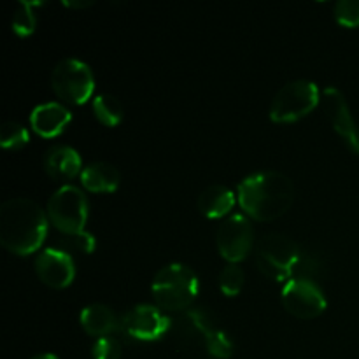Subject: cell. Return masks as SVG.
<instances>
[{
  "instance_id": "6da1fadb",
  "label": "cell",
  "mask_w": 359,
  "mask_h": 359,
  "mask_svg": "<svg viewBox=\"0 0 359 359\" xmlns=\"http://www.w3.org/2000/svg\"><path fill=\"white\" fill-rule=\"evenodd\" d=\"M48 235V216L30 198H11L0 207V242L7 251L27 256L37 251Z\"/></svg>"
},
{
  "instance_id": "7a4b0ae2",
  "label": "cell",
  "mask_w": 359,
  "mask_h": 359,
  "mask_svg": "<svg viewBox=\"0 0 359 359\" xmlns=\"http://www.w3.org/2000/svg\"><path fill=\"white\" fill-rule=\"evenodd\" d=\"M237 195L241 207L252 219L273 221L293 205L294 186L280 172H256L238 184Z\"/></svg>"
},
{
  "instance_id": "3957f363",
  "label": "cell",
  "mask_w": 359,
  "mask_h": 359,
  "mask_svg": "<svg viewBox=\"0 0 359 359\" xmlns=\"http://www.w3.org/2000/svg\"><path fill=\"white\" fill-rule=\"evenodd\" d=\"M151 291L156 305L163 311H184L198 294V277L189 266L170 263L158 270Z\"/></svg>"
},
{
  "instance_id": "277c9868",
  "label": "cell",
  "mask_w": 359,
  "mask_h": 359,
  "mask_svg": "<svg viewBox=\"0 0 359 359\" xmlns=\"http://www.w3.org/2000/svg\"><path fill=\"white\" fill-rule=\"evenodd\" d=\"M300 245L286 235L269 233L262 238L256 252V265L259 272L276 283L293 279L294 266L300 262Z\"/></svg>"
},
{
  "instance_id": "5b68a950",
  "label": "cell",
  "mask_w": 359,
  "mask_h": 359,
  "mask_svg": "<svg viewBox=\"0 0 359 359\" xmlns=\"http://www.w3.org/2000/svg\"><path fill=\"white\" fill-rule=\"evenodd\" d=\"M319 104L318 84L297 79L284 84L270 105V118L276 123H293L307 116Z\"/></svg>"
},
{
  "instance_id": "8992f818",
  "label": "cell",
  "mask_w": 359,
  "mask_h": 359,
  "mask_svg": "<svg viewBox=\"0 0 359 359\" xmlns=\"http://www.w3.org/2000/svg\"><path fill=\"white\" fill-rule=\"evenodd\" d=\"M48 217L63 235L83 231L88 219V200L84 193L77 186L63 184L49 198Z\"/></svg>"
},
{
  "instance_id": "52a82bcc",
  "label": "cell",
  "mask_w": 359,
  "mask_h": 359,
  "mask_svg": "<svg viewBox=\"0 0 359 359\" xmlns=\"http://www.w3.org/2000/svg\"><path fill=\"white\" fill-rule=\"evenodd\" d=\"M51 86L62 100L69 104H84L95 90L90 65L77 58H65L56 63L51 74Z\"/></svg>"
},
{
  "instance_id": "ba28073f",
  "label": "cell",
  "mask_w": 359,
  "mask_h": 359,
  "mask_svg": "<svg viewBox=\"0 0 359 359\" xmlns=\"http://www.w3.org/2000/svg\"><path fill=\"white\" fill-rule=\"evenodd\" d=\"M280 298L286 311L294 318L314 319L326 311L325 293L311 279H290L284 284Z\"/></svg>"
},
{
  "instance_id": "9c48e42d",
  "label": "cell",
  "mask_w": 359,
  "mask_h": 359,
  "mask_svg": "<svg viewBox=\"0 0 359 359\" xmlns=\"http://www.w3.org/2000/svg\"><path fill=\"white\" fill-rule=\"evenodd\" d=\"M170 326V319L154 305H135L119 321V332L135 340H158Z\"/></svg>"
},
{
  "instance_id": "30bf717a",
  "label": "cell",
  "mask_w": 359,
  "mask_h": 359,
  "mask_svg": "<svg viewBox=\"0 0 359 359\" xmlns=\"http://www.w3.org/2000/svg\"><path fill=\"white\" fill-rule=\"evenodd\" d=\"M219 255L226 262L238 263L251 252L255 242V231L248 217L235 214L221 223L216 235Z\"/></svg>"
},
{
  "instance_id": "8fae6325",
  "label": "cell",
  "mask_w": 359,
  "mask_h": 359,
  "mask_svg": "<svg viewBox=\"0 0 359 359\" xmlns=\"http://www.w3.org/2000/svg\"><path fill=\"white\" fill-rule=\"evenodd\" d=\"M323 102H325L326 116L332 121L333 130L346 140V144L354 153L359 154V126L351 114L342 91L332 86L326 88L323 93Z\"/></svg>"
},
{
  "instance_id": "7c38bea8",
  "label": "cell",
  "mask_w": 359,
  "mask_h": 359,
  "mask_svg": "<svg viewBox=\"0 0 359 359\" xmlns=\"http://www.w3.org/2000/svg\"><path fill=\"white\" fill-rule=\"evenodd\" d=\"M35 272L46 286L62 290L72 284L76 277V266L69 252L60 249H46L35 259Z\"/></svg>"
},
{
  "instance_id": "4fadbf2b",
  "label": "cell",
  "mask_w": 359,
  "mask_h": 359,
  "mask_svg": "<svg viewBox=\"0 0 359 359\" xmlns=\"http://www.w3.org/2000/svg\"><path fill=\"white\" fill-rule=\"evenodd\" d=\"M188 318L191 319L195 328L203 335L205 347L210 356L217 359H228L233 354V344H231L230 337L223 332L219 321H217L212 312L205 311L203 307L189 309Z\"/></svg>"
},
{
  "instance_id": "5bb4252c",
  "label": "cell",
  "mask_w": 359,
  "mask_h": 359,
  "mask_svg": "<svg viewBox=\"0 0 359 359\" xmlns=\"http://www.w3.org/2000/svg\"><path fill=\"white\" fill-rule=\"evenodd\" d=\"M72 114L65 105L58 104V102H46V104L37 105L30 114V125L35 133L41 137H51L60 135L69 125Z\"/></svg>"
},
{
  "instance_id": "9a60e30c",
  "label": "cell",
  "mask_w": 359,
  "mask_h": 359,
  "mask_svg": "<svg viewBox=\"0 0 359 359\" xmlns=\"http://www.w3.org/2000/svg\"><path fill=\"white\" fill-rule=\"evenodd\" d=\"M44 170L55 181H70L81 172V156L70 146H53L44 154Z\"/></svg>"
},
{
  "instance_id": "2e32d148",
  "label": "cell",
  "mask_w": 359,
  "mask_h": 359,
  "mask_svg": "<svg viewBox=\"0 0 359 359\" xmlns=\"http://www.w3.org/2000/svg\"><path fill=\"white\" fill-rule=\"evenodd\" d=\"M81 326L91 337H109L119 330V321L111 307L104 304H91L83 309L79 316Z\"/></svg>"
},
{
  "instance_id": "e0dca14e",
  "label": "cell",
  "mask_w": 359,
  "mask_h": 359,
  "mask_svg": "<svg viewBox=\"0 0 359 359\" xmlns=\"http://www.w3.org/2000/svg\"><path fill=\"white\" fill-rule=\"evenodd\" d=\"M121 175L114 165L107 161H95L86 165L81 172V182L88 191L93 193H112L118 189Z\"/></svg>"
},
{
  "instance_id": "ac0fdd59",
  "label": "cell",
  "mask_w": 359,
  "mask_h": 359,
  "mask_svg": "<svg viewBox=\"0 0 359 359\" xmlns=\"http://www.w3.org/2000/svg\"><path fill=\"white\" fill-rule=\"evenodd\" d=\"M198 210L209 219L224 217L235 205V193L223 184H210L200 193Z\"/></svg>"
},
{
  "instance_id": "d6986e66",
  "label": "cell",
  "mask_w": 359,
  "mask_h": 359,
  "mask_svg": "<svg viewBox=\"0 0 359 359\" xmlns=\"http://www.w3.org/2000/svg\"><path fill=\"white\" fill-rule=\"evenodd\" d=\"M93 112L98 121L105 126H116L123 119V105L116 97L100 93L93 98Z\"/></svg>"
},
{
  "instance_id": "ffe728a7",
  "label": "cell",
  "mask_w": 359,
  "mask_h": 359,
  "mask_svg": "<svg viewBox=\"0 0 359 359\" xmlns=\"http://www.w3.org/2000/svg\"><path fill=\"white\" fill-rule=\"evenodd\" d=\"M244 270L237 263H228L219 272V290L226 297H237L244 286Z\"/></svg>"
},
{
  "instance_id": "44dd1931",
  "label": "cell",
  "mask_w": 359,
  "mask_h": 359,
  "mask_svg": "<svg viewBox=\"0 0 359 359\" xmlns=\"http://www.w3.org/2000/svg\"><path fill=\"white\" fill-rule=\"evenodd\" d=\"M28 140H30V133L20 123L7 121L0 128V144L6 149H20V147L27 146Z\"/></svg>"
},
{
  "instance_id": "7402d4cb",
  "label": "cell",
  "mask_w": 359,
  "mask_h": 359,
  "mask_svg": "<svg viewBox=\"0 0 359 359\" xmlns=\"http://www.w3.org/2000/svg\"><path fill=\"white\" fill-rule=\"evenodd\" d=\"M32 6H34L32 2L21 0L13 16V30L20 37H27V35H30L35 30V16L34 11H32Z\"/></svg>"
},
{
  "instance_id": "603a6c76",
  "label": "cell",
  "mask_w": 359,
  "mask_h": 359,
  "mask_svg": "<svg viewBox=\"0 0 359 359\" xmlns=\"http://www.w3.org/2000/svg\"><path fill=\"white\" fill-rule=\"evenodd\" d=\"M123 353V346L114 335L102 337L97 342L93 344V349H91V354H93V359H119Z\"/></svg>"
},
{
  "instance_id": "cb8c5ba5",
  "label": "cell",
  "mask_w": 359,
  "mask_h": 359,
  "mask_svg": "<svg viewBox=\"0 0 359 359\" xmlns=\"http://www.w3.org/2000/svg\"><path fill=\"white\" fill-rule=\"evenodd\" d=\"M335 18L344 27H358L359 25V0H340L335 6Z\"/></svg>"
},
{
  "instance_id": "d4e9b609",
  "label": "cell",
  "mask_w": 359,
  "mask_h": 359,
  "mask_svg": "<svg viewBox=\"0 0 359 359\" xmlns=\"http://www.w3.org/2000/svg\"><path fill=\"white\" fill-rule=\"evenodd\" d=\"M63 242L70 245L72 249H77L81 252H93L95 251V237L88 231H77V233H65L63 235Z\"/></svg>"
},
{
  "instance_id": "484cf974",
  "label": "cell",
  "mask_w": 359,
  "mask_h": 359,
  "mask_svg": "<svg viewBox=\"0 0 359 359\" xmlns=\"http://www.w3.org/2000/svg\"><path fill=\"white\" fill-rule=\"evenodd\" d=\"M63 6L70 7V9H84V7H90L93 6L91 0H63Z\"/></svg>"
},
{
  "instance_id": "4316f807",
  "label": "cell",
  "mask_w": 359,
  "mask_h": 359,
  "mask_svg": "<svg viewBox=\"0 0 359 359\" xmlns=\"http://www.w3.org/2000/svg\"><path fill=\"white\" fill-rule=\"evenodd\" d=\"M32 359H60L58 356H55V354H39V356L32 358Z\"/></svg>"
}]
</instances>
